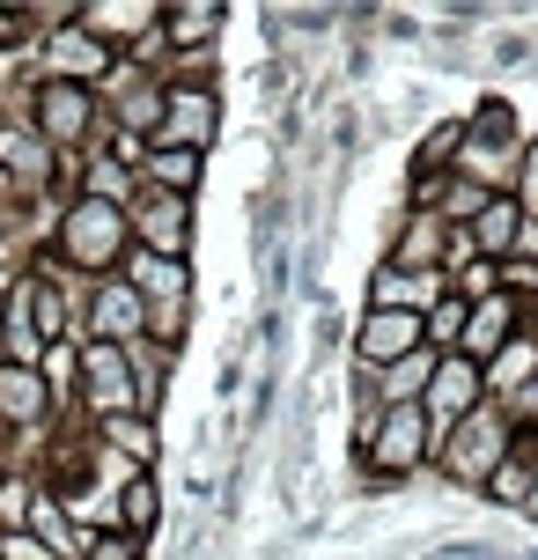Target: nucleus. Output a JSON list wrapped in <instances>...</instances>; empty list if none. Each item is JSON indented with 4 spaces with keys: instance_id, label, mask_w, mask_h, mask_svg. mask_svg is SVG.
Returning <instances> with one entry per match:
<instances>
[{
    "instance_id": "nucleus-11",
    "label": "nucleus",
    "mask_w": 538,
    "mask_h": 560,
    "mask_svg": "<svg viewBox=\"0 0 538 560\" xmlns=\"http://www.w3.org/2000/svg\"><path fill=\"white\" fill-rule=\"evenodd\" d=\"M457 288L451 273H406V266H376V280H369V310H406V317H428L435 303H451Z\"/></svg>"
},
{
    "instance_id": "nucleus-23",
    "label": "nucleus",
    "mask_w": 538,
    "mask_h": 560,
    "mask_svg": "<svg viewBox=\"0 0 538 560\" xmlns=\"http://www.w3.org/2000/svg\"><path fill=\"white\" fill-rule=\"evenodd\" d=\"M516 207H524V222H538V140L524 148V170H516Z\"/></svg>"
},
{
    "instance_id": "nucleus-24",
    "label": "nucleus",
    "mask_w": 538,
    "mask_h": 560,
    "mask_svg": "<svg viewBox=\"0 0 538 560\" xmlns=\"http://www.w3.org/2000/svg\"><path fill=\"white\" fill-rule=\"evenodd\" d=\"M104 443H118V450H133V457H148V428H141V413L104 420Z\"/></svg>"
},
{
    "instance_id": "nucleus-21",
    "label": "nucleus",
    "mask_w": 538,
    "mask_h": 560,
    "mask_svg": "<svg viewBox=\"0 0 538 560\" xmlns=\"http://www.w3.org/2000/svg\"><path fill=\"white\" fill-rule=\"evenodd\" d=\"M465 310H472L465 295H451V303H435V310H428V347H435V354H451L457 339H465Z\"/></svg>"
},
{
    "instance_id": "nucleus-27",
    "label": "nucleus",
    "mask_w": 538,
    "mask_h": 560,
    "mask_svg": "<svg viewBox=\"0 0 538 560\" xmlns=\"http://www.w3.org/2000/svg\"><path fill=\"white\" fill-rule=\"evenodd\" d=\"M524 509H531V516H538V487H531V502H524Z\"/></svg>"
},
{
    "instance_id": "nucleus-4",
    "label": "nucleus",
    "mask_w": 538,
    "mask_h": 560,
    "mask_svg": "<svg viewBox=\"0 0 538 560\" xmlns=\"http://www.w3.org/2000/svg\"><path fill=\"white\" fill-rule=\"evenodd\" d=\"M82 406H89L96 420L141 413V384H133L126 347H104V339H89V347H82Z\"/></svg>"
},
{
    "instance_id": "nucleus-12",
    "label": "nucleus",
    "mask_w": 538,
    "mask_h": 560,
    "mask_svg": "<svg viewBox=\"0 0 538 560\" xmlns=\"http://www.w3.org/2000/svg\"><path fill=\"white\" fill-rule=\"evenodd\" d=\"M214 126H222V112H214V96L192 82H177L171 96H163V126H155V148H207L214 140Z\"/></svg>"
},
{
    "instance_id": "nucleus-13",
    "label": "nucleus",
    "mask_w": 538,
    "mask_h": 560,
    "mask_svg": "<svg viewBox=\"0 0 538 560\" xmlns=\"http://www.w3.org/2000/svg\"><path fill=\"white\" fill-rule=\"evenodd\" d=\"M516 317H524V310H516L510 288H502V295H487V303H472V310H465V339H457V354L487 369V362H494V354L516 339Z\"/></svg>"
},
{
    "instance_id": "nucleus-3",
    "label": "nucleus",
    "mask_w": 538,
    "mask_h": 560,
    "mask_svg": "<svg viewBox=\"0 0 538 560\" xmlns=\"http://www.w3.org/2000/svg\"><path fill=\"white\" fill-rule=\"evenodd\" d=\"M510 443H516L510 420L494 413V406H480L465 428H451V435H443V472H451L457 487H480V494H487V479H494V465L510 457Z\"/></svg>"
},
{
    "instance_id": "nucleus-18",
    "label": "nucleus",
    "mask_w": 538,
    "mask_h": 560,
    "mask_svg": "<svg viewBox=\"0 0 538 560\" xmlns=\"http://www.w3.org/2000/svg\"><path fill=\"white\" fill-rule=\"evenodd\" d=\"M148 185L155 192H177V199H192V185H199V155L192 148H148Z\"/></svg>"
},
{
    "instance_id": "nucleus-9",
    "label": "nucleus",
    "mask_w": 538,
    "mask_h": 560,
    "mask_svg": "<svg viewBox=\"0 0 538 560\" xmlns=\"http://www.w3.org/2000/svg\"><path fill=\"white\" fill-rule=\"evenodd\" d=\"M126 222H133V236H141V252H155V258H185V244H192V199L155 192V185H148V192L126 207Z\"/></svg>"
},
{
    "instance_id": "nucleus-28",
    "label": "nucleus",
    "mask_w": 538,
    "mask_h": 560,
    "mask_svg": "<svg viewBox=\"0 0 538 560\" xmlns=\"http://www.w3.org/2000/svg\"><path fill=\"white\" fill-rule=\"evenodd\" d=\"M0 258H8V236H0Z\"/></svg>"
},
{
    "instance_id": "nucleus-6",
    "label": "nucleus",
    "mask_w": 538,
    "mask_h": 560,
    "mask_svg": "<svg viewBox=\"0 0 538 560\" xmlns=\"http://www.w3.org/2000/svg\"><path fill=\"white\" fill-rule=\"evenodd\" d=\"M428 450H435V428H428L421 406H384V420H376V435H369L362 465H376L384 479L413 472V465H428Z\"/></svg>"
},
{
    "instance_id": "nucleus-5",
    "label": "nucleus",
    "mask_w": 538,
    "mask_h": 560,
    "mask_svg": "<svg viewBox=\"0 0 538 560\" xmlns=\"http://www.w3.org/2000/svg\"><path fill=\"white\" fill-rule=\"evenodd\" d=\"M480 406H487V369L465 362V354H443V362H435V384H428V398H421V413H428V428H435V443H443L451 428H465Z\"/></svg>"
},
{
    "instance_id": "nucleus-25",
    "label": "nucleus",
    "mask_w": 538,
    "mask_h": 560,
    "mask_svg": "<svg viewBox=\"0 0 538 560\" xmlns=\"http://www.w3.org/2000/svg\"><path fill=\"white\" fill-rule=\"evenodd\" d=\"M89 560H141V538H126V532H96V538H89Z\"/></svg>"
},
{
    "instance_id": "nucleus-10",
    "label": "nucleus",
    "mask_w": 538,
    "mask_h": 560,
    "mask_svg": "<svg viewBox=\"0 0 538 560\" xmlns=\"http://www.w3.org/2000/svg\"><path fill=\"white\" fill-rule=\"evenodd\" d=\"M428 347V317H406V310H369L362 332H354V354H362V369H398L406 354H421Z\"/></svg>"
},
{
    "instance_id": "nucleus-8",
    "label": "nucleus",
    "mask_w": 538,
    "mask_h": 560,
    "mask_svg": "<svg viewBox=\"0 0 538 560\" xmlns=\"http://www.w3.org/2000/svg\"><path fill=\"white\" fill-rule=\"evenodd\" d=\"M112 45L104 37H89L82 23H59L52 37H45V82H74V89H96L112 82Z\"/></svg>"
},
{
    "instance_id": "nucleus-7",
    "label": "nucleus",
    "mask_w": 538,
    "mask_h": 560,
    "mask_svg": "<svg viewBox=\"0 0 538 560\" xmlns=\"http://www.w3.org/2000/svg\"><path fill=\"white\" fill-rule=\"evenodd\" d=\"M30 126L45 148H82L96 133V89H74V82H37L30 96Z\"/></svg>"
},
{
    "instance_id": "nucleus-17",
    "label": "nucleus",
    "mask_w": 538,
    "mask_h": 560,
    "mask_svg": "<svg viewBox=\"0 0 538 560\" xmlns=\"http://www.w3.org/2000/svg\"><path fill=\"white\" fill-rule=\"evenodd\" d=\"M538 384V332H516L494 362H487V392H502V398H524Z\"/></svg>"
},
{
    "instance_id": "nucleus-15",
    "label": "nucleus",
    "mask_w": 538,
    "mask_h": 560,
    "mask_svg": "<svg viewBox=\"0 0 538 560\" xmlns=\"http://www.w3.org/2000/svg\"><path fill=\"white\" fill-rule=\"evenodd\" d=\"M516 236H524V207H516V192H494V199H487V214L472 222V252L494 258V266H510Z\"/></svg>"
},
{
    "instance_id": "nucleus-22",
    "label": "nucleus",
    "mask_w": 538,
    "mask_h": 560,
    "mask_svg": "<svg viewBox=\"0 0 538 560\" xmlns=\"http://www.w3.org/2000/svg\"><path fill=\"white\" fill-rule=\"evenodd\" d=\"M457 295H465V303L502 295V266H494V258H465V266H457Z\"/></svg>"
},
{
    "instance_id": "nucleus-26",
    "label": "nucleus",
    "mask_w": 538,
    "mask_h": 560,
    "mask_svg": "<svg viewBox=\"0 0 538 560\" xmlns=\"http://www.w3.org/2000/svg\"><path fill=\"white\" fill-rule=\"evenodd\" d=\"M0 560H52V546H45L37 532H8L0 538Z\"/></svg>"
},
{
    "instance_id": "nucleus-19",
    "label": "nucleus",
    "mask_w": 538,
    "mask_h": 560,
    "mask_svg": "<svg viewBox=\"0 0 538 560\" xmlns=\"http://www.w3.org/2000/svg\"><path fill=\"white\" fill-rule=\"evenodd\" d=\"M163 37L171 52H207V37H222V8H163Z\"/></svg>"
},
{
    "instance_id": "nucleus-2",
    "label": "nucleus",
    "mask_w": 538,
    "mask_h": 560,
    "mask_svg": "<svg viewBox=\"0 0 538 560\" xmlns=\"http://www.w3.org/2000/svg\"><path fill=\"white\" fill-rule=\"evenodd\" d=\"M465 170H472V185L494 192V185H510L516 170H524V140H516V118L510 104H480V118H465Z\"/></svg>"
},
{
    "instance_id": "nucleus-14",
    "label": "nucleus",
    "mask_w": 538,
    "mask_h": 560,
    "mask_svg": "<svg viewBox=\"0 0 538 560\" xmlns=\"http://www.w3.org/2000/svg\"><path fill=\"white\" fill-rule=\"evenodd\" d=\"M126 280H133V295H141V303H185V295H192V273H185V258L126 252Z\"/></svg>"
},
{
    "instance_id": "nucleus-20",
    "label": "nucleus",
    "mask_w": 538,
    "mask_h": 560,
    "mask_svg": "<svg viewBox=\"0 0 538 560\" xmlns=\"http://www.w3.org/2000/svg\"><path fill=\"white\" fill-rule=\"evenodd\" d=\"M155 516H163V502H155V479H133L126 494H118V509H112V532H126V538H148L155 532Z\"/></svg>"
},
{
    "instance_id": "nucleus-1",
    "label": "nucleus",
    "mask_w": 538,
    "mask_h": 560,
    "mask_svg": "<svg viewBox=\"0 0 538 560\" xmlns=\"http://www.w3.org/2000/svg\"><path fill=\"white\" fill-rule=\"evenodd\" d=\"M126 244H133V222H126V207L74 199V207L59 214V258H67L74 273H112V266H126Z\"/></svg>"
},
{
    "instance_id": "nucleus-16",
    "label": "nucleus",
    "mask_w": 538,
    "mask_h": 560,
    "mask_svg": "<svg viewBox=\"0 0 538 560\" xmlns=\"http://www.w3.org/2000/svg\"><path fill=\"white\" fill-rule=\"evenodd\" d=\"M45 406H52V392H45V369L0 362V420H8V428H30V420H45Z\"/></svg>"
}]
</instances>
